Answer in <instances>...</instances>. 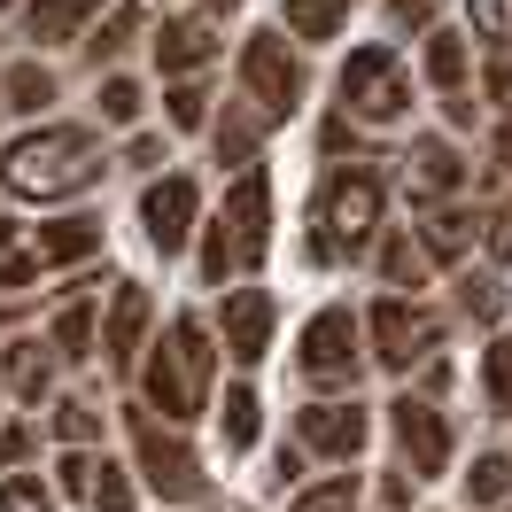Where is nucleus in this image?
<instances>
[{"instance_id": "obj_1", "label": "nucleus", "mask_w": 512, "mask_h": 512, "mask_svg": "<svg viewBox=\"0 0 512 512\" xmlns=\"http://www.w3.org/2000/svg\"><path fill=\"white\" fill-rule=\"evenodd\" d=\"M101 171H109V148L86 125H39L0 148V187L16 202H70V194L101 187Z\"/></svg>"}, {"instance_id": "obj_2", "label": "nucleus", "mask_w": 512, "mask_h": 512, "mask_svg": "<svg viewBox=\"0 0 512 512\" xmlns=\"http://www.w3.org/2000/svg\"><path fill=\"white\" fill-rule=\"evenodd\" d=\"M264 256H272V179H264V163H249V171H233L218 218L202 225V288H241Z\"/></svg>"}, {"instance_id": "obj_3", "label": "nucleus", "mask_w": 512, "mask_h": 512, "mask_svg": "<svg viewBox=\"0 0 512 512\" xmlns=\"http://www.w3.org/2000/svg\"><path fill=\"white\" fill-rule=\"evenodd\" d=\"M210 373H218V334L194 319V311H179V319L163 326V342L140 350V396H148V412H163V427L202 419Z\"/></svg>"}, {"instance_id": "obj_4", "label": "nucleus", "mask_w": 512, "mask_h": 512, "mask_svg": "<svg viewBox=\"0 0 512 512\" xmlns=\"http://www.w3.org/2000/svg\"><path fill=\"white\" fill-rule=\"evenodd\" d=\"M381 210H388V187L373 163H326L319 210H311V264H357L381 241Z\"/></svg>"}, {"instance_id": "obj_5", "label": "nucleus", "mask_w": 512, "mask_h": 512, "mask_svg": "<svg viewBox=\"0 0 512 512\" xmlns=\"http://www.w3.org/2000/svg\"><path fill=\"white\" fill-rule=\"evenodd\" d=\"M311 94V70H303V47L288 32H249L241 39V101H249L264 125H288Z\"/></svg>"}, {"instance_id": "obj_6", "label": "nucleus", "mask_w": 512, "mask_h": 512, "mask_svg": "<svg viewBox=\"0 0 512 512\" xmlns=\"http://www.w3.org/2000/svg\"><path fill=\"white\" fill-rule=\"evenodd\" d=\"M443 334H450V319L435 311V303H419V295H381V303L365 311V350H373V365H381V373L435 365Z\"/></svg>"}, {"instance_id": "obj_7", "label": "nucleus", "mask_w": 512, "mask_h": 512, "mask_svg": "<svg viewBox=\"0 0 512 512\" xmlns=\"http://www.w3.org/2000/svg\"><path fill=\"white\" fill-rule=\"evenodd\" d=\"M334 94H342V117H350V125H404V117H412V70H404L396 47L373 39V47H357L350 63H342Z\"/></svg>"}, {"instance_id": "obj_8", "label": "nucleus", "mask_w": 512, "mask_h": 512, "mask_svg": "<svg viewBox=\"0 0 512 512\" xmlns=\"http://www.w3.org/2000/svg\"><path fill=\"white\" fill-rule=\"evenodd\" d=\"M125 427H132V458H140V481L156 489L163 505H202L210 474H202V458H194L187 435H179V427H163L148 404H132Z\"/></svg>"}, {"instance_id": "obj_9", "label": "nucleus", "mask_w": 512, "mask_h": 512, "mask_svg": "<svg viewBox=\"0 0 512 512\" xmlns=\"http://www.w3.org/2000/svg\"><path fill=\"white\" fill-rule=\"evenodd\" d=\"M357 365H365V319H357L350 303L311 311L303 334H295V373H303L311 388H350Z\"/></svg>"}, {"instance_id": "obj_10", "label": "nucleus", "mask_w": 512, "mask_h": 512, "mask_svg": "<svg viewBox=\"0 0 512 512\" xmlns=\"http://www.w3.org/2000/svg\"><path fill=\"white\" fill-rule=\"evenodd\" d=\"M194 225H202V187H194L187 171H156L140 187V233H148V249L179 256L194 241Z\"/></svg>"}, {"instance_id": "obj_11", "label": "nucleus", "mask_w": 512, "mask_h": 512, "mask_svg": "<svg viewBox=\"0 0 512 512\" xmlns=\"http://www.w3.org/2000/svg\"><path fill=\"white\" fill-rule=\"evenodd\" d=\"M388 435H396V450H404V474L412 481H435L450 466V419L435 412V396H396L388 404Z\"/></svg>"}, {"instance_id": "obj_12", "label": "nucleus", "mask_w": 512, "mask_h": 512, "mask_svg": "<svg viewBox=\"0 0 512 512\" xmlns=\"http://www.w3.org/2000/svg\"><path fill=\"white\" fill-rule=\"evenodd\" d=\"M218 55H225V16H210L202 0H194V8H179V16H163V32H156L163 78H202Z\"/></svg>"}, {"instance_id": "obj_13", "label": "nucleus", "mask_w": 512, "mask_h": 512, "mask_svg": "<svg viewBox=\"0 0 512 512\" xmlns=\"http://www.w3.org/2000/svg\"><path fill=\"white\" fill-rule=\"evenodd\" d=\"M373 443V419L365 404H303L295 412V450L303 458H334V466H357Z\"/></svg>"}, {"instance_id": "obj_14", "label": "nucleus", "mask_w": 512, "mask_h": 512, "mask_svg": "<svg viewBox=\"0 0 512 512\" xmlns=\"http://www.w3.org/2000/svg\"><path fill=\"white\" fill-rule=\"evenodd\" d=\"M148 326H156V295L140 288V280H117V288H109V311H101V365H109V373H140Z\"/></svg>"}, {"instance_id": "obj_15", "label": "nucleus", "mask_w": 512, "mask_h": 512, "mask_svg": "<svg viewBox=\"0 0 512 512\" xmlns=\"http://www.w3.org/2000/svg\"><path fill=\"white\" fill-rule=\"evenodd\" d=\"M272 319H280V303H272V288H225L218 295V342L233 365H264V350H272Z\"/></svg>"}, {"instance_id": "obj_16", "label": "nucleus", "mask_w": 512, "mask_h": 512, "mask_svg": "<svg viewBox=\"0 0 512 512\" xmlns=\"http://www.w3.org/2000/svg\"><path fill=\"white\" fill-rule=\"evenodd\" d=\"M404 187H412L419 202H450V194L466 187V156L450 148L443 132H419L412 148H404Z\"/></svg>"}, {"instance_id": "obj_17", "label": "nucleus", "mask_w": 512, "mask_h": 512, "mask_svg": "<svg viewBox=\"0 0 512 512\" xmlns=\"http://www.w3.org/2000/svg\"><path fill=\"white\" fill-rule=\"evenodd\" d=\"M0 388H8L16 404H39V396L55 388V350H47L39 334H16V342L0 350Z\"/></svg>"}, {"instance_id": "obj_18", "label": "nucleus", "mask_w": 512, "mask_h": 512, "mask_svg": "<svg viewBox=\"0 0 512 512\" xmlns=\"http://www.w3.org/2000/svg\"><path fill=\"white\" fill-rule=\"evenodd\" d=\"M101 249V218H47L32 233V256L39 272H63V264H86V256Z\"/></svg>"}, {"instance_id": "obj_19", "label": "nucleus", "mask_w": 512, "mask_h": 512, "mask_svg": "<svg viewBox=\"0 0 512 512\" xmlns=\"http://www.w3.org/2000/svg\"><path fill=\"white\" fill-rule=\"evenodd\" d=\"M55 365H94L101 357V319H94V295H70L55 311V334H47Z\"/></svg>"}, {"instance_id": "obj_20", "label": "nucleus", "mask_w": 512, "mask_h": 512, "mask_svg": "<svg viewBox=\"0 0 512 512\" xmlns=\"http://www.w3.org/2000/svg\"><path fill=\"white\" fill-rule=\"evenodd\" d=\"M264 132H272V125H264V117H256V109H249L241 94H233V101H225V117H210V148H218V163L249 171V163H256V148H264Z\"/></svg>"}, {"instance_id": "obj_21", "label": "nucleus", "mask_w": 512, "mask_h": 512, "mask_svg": "<svg viewBox=\"0 0 512 512\" xmlns=\"http://www.w3.org/2000/svg\"><path fill=\"white\" fill-rule=\"evenodd\" d=\"M109 0H32L24 8V32L39 39V47H70V39H86V24H94Z\"/></svg>"}, {"instance_id": "obj_22", "label": "nucleus", "mask_w": 512, "mask_h": 512, "mask_svg": "<svg viewBox=\"0 0 512 512\" xmlns=\"http://www.w3.org/2000/svg\"><path fill=\"white\" fill-rule=\"evenodd\" d=\"M373 264H381V280H388V295H404V288H427V256H419V241H412V225H381V241H373Z\"/></svg>"}, {"instance_id": "obj_23", "label": "nucleus", "mask_w": 512, "mask_h": 512, "mask_svg": "<svg viewBox=\"0 0 512 512\" xmlns=\"http://www.w3.org/2000/svg\"><path fill=\"white\" fill-rule=\"evenodd\" d=\"M474 233H481V218H466V210H435L412 241H419V256H427V272H435V264H466V256H474Z\"/></svg>"}, {"instance_id": "obj_24", "label": "nucleus", "mask_w": 512, "mask_h": 512, "mask_svg": "<svg viewBox=\"0 0 512 512\" xmlns=\"http://www.w3.org/2000/svg\"><path fill=\"white\" fill-rule=\"evenodd\" d=\"M357 0H280V32L295 39V47H326V39L350 24Z\"/></svg>"}, {"instance_id": "obj_25", "label": "nucleus", "mask_w": 512, "mask_h": 512, "mask_svg": "<svg viewBox=\"0 0 512 512\" xmlns=\"http://www.w3.org/2000/svg\"><path fill=\"white\" fill-rule=\"evenodd\" d=\"M466 78H474V39L466 32H427V86L435 94H466Z\"/></svg>"}, {"instance_id": "obj_26", "label": "nucleus", "mask_w": 512, "mask_h": 512, "mask_svg": "<svg viewBox=\"0 0 512 512\" xmlns=\"http://www.w3.org/2000/svg\"><path fill=\"white\" fill-rule=\"evenodd\" d=\"M101 419H109V412H101L94 396H78V388L47 404V427H55V443H63V450H94L101 443Z\"/></svg>"}, {"instance_id": "obj_27", "label": "nucleus", "mask_w": 512, "mask_h": 512, "mask_svg": "<svg viewBox=\"0 0 512 512\" xmlns=\"http://www.w3.org/2000/svg\"><path fill=\"white\" fill-rule=\"evenodd\" d=\"M55 101V70L39 63V55H24V63L0 70V109H24V117H39Z\"/></svg>"}, {"instance_id": "obj_28", "label": "nucleus", "mask_w": 512, "mask_h": 512, "mask_svg": "<svg viewBox=\"0 0 512 512\" xmlns=\"http://www.w3.org/2000/svg\"><path fill=\"white\" fill-rule=\"evenodd\" d=\"M140 0H125V8H109V24H94V39H86V63L94 70H117V55H125L132 39H140Z\"/></svg>"}, {"instance_id": "obj_29", "label": "nucleus", "mask_w": 512, "mask_h": 512, "mask_svg": "<svg viewBox=\"0 0 512 512\" xmlns=\"http://www.w3.org/2000/svg\"><path fill=\"white\" fill-rule=\"evenodd\" d=\"M163 117H171V132H202L210 125V78H163Z\"/></svg>"}, {"instance_id": "obj_30", "label": "nucleus", "mask_w": 512, "mask_h": 512, "mask_svg": "<svg viewBox=\"0 0 512 512\" xmlns=\"http://www.w3.org/2000/svg\"><path fill=\"white\" fill-rule=\"evenodd\" d=\"M86 505H94V512H132V505H140V489H132V474L117 466V458H94V474H86Z\"/></svg>"}, {"instance_id": "obj_31", "label": "nucleus", "mask_w": 512, "mask_h": 512, "mask_svg": "<svg viewBox=\"0 0 512 512\" xmlns=\"http://www.w3.org/2000/svg\"><path fill=\"white\" fill-rule=\"evenodd\" d=\"M357 489H365L357 474H326V481H303V489L288 497V512H357Z\"/></svg>"}, {"instance_id": "obj_32", "label": "nucleus", "mask_w": 512, "mask_h": 512, "mask_svg": "<svg viewBox=\"0 0 512 512\" xmlns=\"http://www.w3.org/2000/svg\"><path fill=\"white\" fill-rule=\"evenodd\" d=\"M466 497H474L481 512H489V505H505V497H512V450H481V458H474V474H466Z\"/></svg>"}, {"instance_id": "obj_33", "label": "nucleus", "mask_w": 512, "mask_h": 512, "mask_svg": "<svg viewBox=\"0 0 512 512\" xmlns=\"http://www.w3.org/2000/svg\"><path fill=\"white\" fill-rule=\"evenodd\" d=\"M481 396H489L497 419H512V326L489 342V357H481Z\"/></svg>"}, {"instance_id": "obj_34", "label": "nucleus", "mask_w": 512, "mask_h": 512, "mask_svg": "<svg viewBox=\"0 0 512 512\" xmlns=\"http://www.w3.org/2000/svg\"><path fill=\"white\" fill-rule=\"evenodd\" d=\"M466 24L489 55H512V0H466Z\"/></svg>"}, {"instance_id": "obj_35", "label": "nucleus", "mask_w": 512, "mask_h": 512, "mask_svg": "<svg viewBox=\"0 0 512 512\" xmlns=\"http://www.w3.org/2000/svg\"><path fill=\"white\" fill-rule=\"evenodd\" d=\"M218 427H225V450H249V443H256V388H249V381H233V388H225Z\"/></svg>"}, {"instance_id": "obj_36", "label": "nucleus", "mask_w": 512, "mask_h": 512, "mask_svg": "<svg viewBox=\"0 0 512 512\" xmlns=\"http://www.w3.org/2000/svg\"><path fill=\"white\" fill-rule=\"evenodd\" d=\"M140 109H148V94H140V78H125V70H109V78H101V125H140Z\"/></svg>"}, {"instance_id": "obj_37", "label": "nucleus", "mask_w": 512, "mask_h": 512, "mask_svg": "<svg viewBox=\"0 0 512 512\" xmlns=\"http://www.w3.org/2000/svg\"><path fill=\"white\" fill-rule=\"evenodd\" d=\"M0 512H55V489L39 474H8L0 481Z\"/></svg>"}, {"instance_id": "obj_38", "label": "nucleus", "mask_w": 512, "mask_h": 512, "mask_svg": "<svg viewBox=\"0 0 512 512\" xmlns=\"http://www.w3.org/2000/svg\"><path fill=\"white\" fill-rule=\"evenodd\" d=\"M32 280H39V256L32 249H8V256H0V295H24Z\"/></svg>"}, {"instance_id": "obj_39", "label": "nucleus", "mask_w": 512, "mask_h": 512, "mask_svg": "<svg viewBox=\"0 0 512 512\" xmlns=\"http://www.w3.org/2000/svg\"><path fill=\"white\" fill-rule=\"evenodd\" d=\"M125 163H132V171H163V163H171L163 132H132V140H125Z\"/></svg>"}, {"instance_id": "obj_40", "label": "nucleus", "mask_w": 512, "mask_h": 512, "mask_svg": "<svg viewBox=\"0 0 512 512\" xmlns=\"http://www.w3.org/2000/svg\"><path fill=\"white\" fill-rule=\"evenodd\" d=\"M32 443H39V435H32V427H24V419H16V427H0V481L16 474L24 458H32Z\"/></svg>"}, {"instance_id": "obj_41", "label": "nucleus", "mask_w": 512, "mask_h": 512, "mask_svg": "<svg viewBox=\"0 0 512 512\" xmlns=\"http://www.w3.org/2000/svg\"><path fill=\"white\" fill-rule=\"evenodd\" d=\"M474 241H481V249H489V256H497V264H512V210H489Z\"/></svg>"}, {"instance_id": "obj_42", "label": "nucleus", "mask_w": 512, "mask_h": 512, "mask_svg": "<svg viewBox=\"0 0 512 512\" xmlns=\"http://www.w3.org/2000/svg\"><path fill=\"white\" fill-rule=\"evenodd\" d=\"M458 311H474V319H489V311H497V280H489V272H474V280H458Z\"/></svg>"}, {"instance_id": "obj_43", "label": "nucleus", "mask_w": 512, "mask_h": 512, "mask_svg": "<svg viewBox=\"0 0 512 512\" xmlns=\"http://www.w3.org/2000/svg\"><path fill=\"white\" fill-rule=\"evenodd\" d=\"M435 8H443V0H388V16H396L404 32H435Z\"/></svg>"}, {"instance_id": "obj_44", "label": "nucleus", "mask_w": 512, "mask_h": 512, "mask_svg": "<svg viewBox=\"0 0 512 512\" xmlns=\"http://www.w3.org/2000/svg\"><path fill=\"white\" fill-rule=\"evenodd\" d=\"M481 86H489V101L512 117V55H489V78H481Z\"/></svg>"}, {"instance_id": "obj_45", "label": "nucleus", "mask_w": 512, "mask_h": 512, "mask_svg": "<svg viewBox=\"0 0 512 512\" xmlns=\"http://www.w3.org/2000/svg\"><path fill=\"white\" fill-rule=\"evenodd\" d=\"M272 481H280V489H303V450H295V443L272 450Z\"/></svg>"}, {"instance_id": "obj_46", "label": "nucleus", "mask_w": 512, "mask_h": 512, "mask_svg": "<svg viewBox=\"0 0 512 512\" xmlns=\"http://www.w3.org/2000/svg\"><path fill=\"white\" fill-rule=\"evenodd\" d=\"M412 489H419L412 474H381V512H404V505H412Z\"/></svg>"}, {"instance_id": "obj_47", "label": "nucleus", "mask_w": 512, "mask_h": 512, "mask_svg": "<svg viewBox=\"0 0 512 512\" xmlns=\"http://www.w3.org/2000/svg\"><path fill=\"white\" fill-rule=\"evenodd\" d=\"M497 163H505V171H512V117H505V125H497Z\"/></svg>"}, {"instance_id": "obj_48", "label": "nucleus", "mask_w": 512, "mask_h": 512, "mask_svg": "<svg viewBox=\"0 0 512 512\" xmlns=\"http://www.w3.org/2000/svg\"><path fill=\"white\" fill-rule=\"evenodd\" d=\"M16 241H24V225H16V218H0V256L16 249Z\"/></svg>"}, {"instance_id": "obj_49", "label": "nucleus", "mask_w": 512, "mask_h": 512, "mask_svg": "<svg viewBox=\"0 0 512 512\" xmlns=\"http://www.w3.org/2000/svg\"><path fill=\"white\" fill-rule=\"evenodd\" d=\"M505 512H512V505H505Z\"/></svg>"}]
</instances>
